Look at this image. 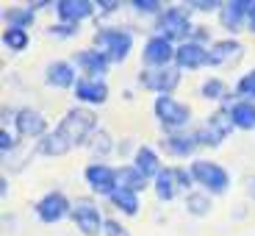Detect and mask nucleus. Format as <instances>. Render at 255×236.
<instances>
[{"label": "nucleus", "instance_id": "obj_1", "mask_svg": "<svg viewBox=\"0 0 255 236\" xmlns=\"http://www.w3.org/2000/svg\"><path fill=\"white\" fill-rule=\"evenodd\" d=\"M92 47H97L111 64H125L136 47V33L130 25L97 22L92 33Z\"/></svg>", "mask_w": 255, "mask_h": 236}, {"label": "nucleus", "instance_id": "obj_2", "mask_svg": "<svg viewBox=\"0 0 255 236\" xmlns=\"http://www.w3.org/2000/svg\"><path fill=\"white\" fill-rule=\"evenodd\" d=\"M100 120H97V111L95 109H83V106H72L61 114V120L56 122V131L72 150L78 147H86L89 139L100 131Z\"/></svg>", "mask_w": 255, "mask_h": 236}, {"label": "nucleus", "instance_id": "obj_3", "mask_svg": "<svg viewBox=\"0 0 255 236\" xmlns=\"http://www.w3.org/2000/svg\"><path fill=\"white\" fill-rule=\"evenodd\" d=\"M153 117L161 134H175V131H189L194 128V111L186 100L175 95H158L153 97Z\"/></svg>", "mask_w": 255, "mask_h": 236}, {"label": "nucleus", "instance_id": "obj_4", "mask_svg": "<svg viewBox=\"0 0 255 236\" xmlns=\"http://www.w3.org/2000/svg\"><path fill=\"white\" fill-rule=\"evenodd\" d=\"M194 25H197V22H194V14L189 11V6H186V3H175V6H166L164 11L153 19V33L169 39L175 45H183V42L191 39Z\"/></svg>", "mask_w": 255, "mask_h": 236}, {"label": "nucleus", "instance_id": "obj_5", "mask_svg": "<svg viewBox=\"0 0 255 236\" xmlns=\"http://www.w3.org/2000/svg\"><path fill=\"white\" fill-rule=\"evenodd\" d=\"M189 170H191V175H194L197 189L208 192L211 198H222V195H228L230 184H233V178H230L228 170H225L219 161L205 159V156H197L194 161H189Z\"/></svg>", "mask_w": 255, "mask_h": 236}, {"label": "nucleus", "instance_id": "obj_6", "mask_svg": "<svg viewBox=\"0 0 255 236\" xmlns=\"http://www.w3.org/2000/svg\"><path fill=\"white\" fill-rule=\"evenodd\" d=\"M191 131H194V136L200 142V150H217V147L225 145V139L236 128H233V120H230V111L225 106H217L211 114H205L203 122H197V125L191 128Z\"/></svg>", "mask_w": 255, "mask_h": 236}, {"label": "nucleus", "instance_id": "obj_7", "mask_svg": "<svg viewBox=\"0 0 255 236\" xmlns=\"http://www.w3.org/2000/svg\"><path fill=\"white\" fill-rule=\"evenodd\" d=\"M70 220H72V225H75V231L81 236H103V228H106L103 206L97 203V198H92V195L72 198Z\"/></svg>", "mask_w": 255, "mask_h": 236}, {"label": "nucleus", "instance_id": "obj_8", "mask_svg": "<svg viewBox=\"0 0 255 236\" xmlns=\"http://www.w3.org/2000/svg\"><path fill=\"white\" fill-rule=\"evenodd\" d=\"M83 184L92 192V198H106L109 200L117 189H120V181H117V167L106 164V161H89L83 167Z\"/></svg>", "mask_w": 255, "mask_h": 236}, {"label": "nucleus", "instance_id": "obj_9", "mask_svg": "<svg viewBox=\"0 0 255 236\" xmlns=\"http://www.w3.org/2000/svg\"><path fill=\"white\" fill-rule=\"evenodd\" d=\"M136 83H139L144 92H153L155 97L158 95H175L180 83H183V72L178 67H161V70H147L141 67L139 75H136Z\"/></svg>", "mask_w": 255, "mask_h": 236}, {"label": "nucleus", "instance_id": "obj_10", "mask_svg": "<svg viewBox=\"0 0 255 236\" xmlns=\"http://www.w3.org/2000/svg\"><path fill=\"white\" fill-rule=\"evenodd\" d=\"M33 214L39 223L45 225H56L61 220H67L72 214V198H67L61 189H50L33 203Z\"/></svg>", "mask_w": 255, "mask_h": 236}, {"label": "nucleus", "instance_id": "obj_11", "mask_svg": "<svg viewBox=\"0 0 255 236\" xmlns=\"http://www.w3.org/2000/svg\"><path fill=\"white\" fill-rule=\"evenodd\" d=\"M253 6H255V0H225L217 14V22L225 31V36L236 39V33L247 31V19H250Z\"/></svg>", "mask_w": 255, "mask_h": 236}, {"label": "nucleus", "instance_id": "obj_12", "mask_svg": "<svg viewBox=\"0 0 255 236\" xmlns=\"http://www.w3.org/2000/svg\"><path fill=\"white\" fill-rule=\"evenodd\" d=\"M158 150L169 159H178V161H194L200 153V142L194 136V131H175V134H161L158 139Z\"/></svg>", "mask_w": 255, "mask_h": 236}, {"label": "nucleus", "instance_id": "obj_13", "mask_svg": "<svg viewBox=\"0 0 255 236\" xmlns=\"http://www.w3.org/2000/svg\"><path fill=\"white\" fill-rule=\"evenodd\" d=\"M175 50H178L175 42L158 36V33H150V36L144 39V45H141V67H147V70L172 67L175 64Z\"/></svg>", "mask_w": 255, "mask_h": 236}, {"label": "nucleus", "instance_id": "obj_14", "mask_svg": "<svg viewBox=\"0 0 255 236\" xmlns=\"http://www.w3.org/2000/svg\"><path fill=\"white\" fill-rule=\"evenodd\" d=\"M53 128L47 125V117L45 111L33 109V106H19L17 109V117H14V134L19 136V139H45L47 134H50Z\"/></svg>", "mask_w": 255, "mask_h": 236}, {"label": "nucleus", "instance_id": "obj_15", "mask_svg": "<svg viewBox=\"0 0 255 236\" xmlns=\"http://www.w3.org/2000/svg\"><path fill=\"white\" fill-rule=\"evenodd\" d=\"M78 78H81V72H78V67L72 64V58H53L45 67V72H42L45 86L58 89V92H72Z\"/></svg>", "mask_w": 255, "mask_h": 236}, {"label": "nucleus", "instance_id": "obj_16", "mask_svg": "<svg viewBox=\"0 0 255 236\" xmlns=\"http://www.w3.org/2000/svg\"><path fill=\"white\" fill-rule=\"evenodd\" d=\"M244 53H247L244 42H239V39H233V36H222L208 47L211 67H214V70H233V67H239Z\"/></svg>", "mask_w": 255, "mask_h": 236}, {"label": "nucleus", "instance_id": "obj_17", "mask_svg": "<svg viewBox=\"0 0 255 236\" xmlns=\"http://www.w3.org/2000/svg\"><path fill=\"white\" fill-rule=\"evenodd\" d=\"M72 64L78 67V72H81L83 78H97V81H106V75H109V70L114 67V64L109 61V58L103 56L97 47H81V50L72 53Z\"/></svg>", "mask_w": 255, "mask_h": 236}, {"label": "nucleus", "instance_id": "obj_18", "mask_svg": "<svg viewBox=\"0 0 255 236\" xmlns=\"http://www.w3.org/2000/svg\"><path fill=\"white\" fill-rule=\"evenodd\" d=\"M72 97H75L78 106L83 109H97V106H106L111 97V89L106 81H97V78H78L75 89H72Z\"/></svg>", "mask_w": 255, "mask_h": 236}, {"label": "nucleus", "instance_id": "obj_19", "mask_svg": "<svg viewBox=\"0 0 255 236\" xmlns=\"http://www.w3.org/2000/svg\"><path fill=\"white\" fill-rule=\"evenodd\" d=\"M175 67L180 72H200V70H208L211 67V56H208V47L197 45V42H183L178 45L175 50Z\"/></svg>", "mask_w": 255, "mask_h": 236}, {"label": "nucleus", "instance_id": "obj_20", "mask_svg": "<svg viewBox=\"0 0 255 236\" xmlns=\"http://www.w3.org/2000/svg\"><path fill=\"white\" fill-rule=\"evenodd\" d=\"M56 11L58 22H72V25H81L86 19L97 17V3L95 0H56Z\"/></svg>", "mask_w": 255, "mask_h": 236}, {"label": "nucleus", "instance_id": "obj_21", "mask_svg": "<svg viewBox=\"0 0 255 236\" xmlns=\"http://www.w3.org/2000/svg\"><path fill=\"white\" fill-rule=\"evenodd\" d=\"M197 95L203 97V100L208 103H217V106H225V109H230L233 103H236V92L228 86V81L219 75H205L203 81H200L197 86Z\"/></svg>", "mask_w": 255, "mask_h": 236}, {"label": "nucleus", "instance_id": "obj_22", "mask_svg": "<svg viewBox=\"0 0 255 236\" xmlns=\"http://www.w3.org/2000/svg\"><path fill=\"white\" fill-rule=\"evenodd\" d=\"M130 164H133L136 170H139V173L150 181V184H153V178L166 167L164 161H161V150H158V147L144 145V142L139 145V150H136V156L130 159Z\"/></svg>", "mask_w": 255, "mask_h": 236}, {"label": "nucleus", "instance_id": "obj_23", "mask_svg": "<svg viewBox=\"0 0 255 236\" xmlns=\"http://www.w3.org/2000/svg\"><path fill=\"white\" fill-rule=\"evenodd\" d=\"M153 195L158 203H172L175 198L180 195V186H178V178H175V167L166 164L158 175L153 178Z\"/></svg>", "mask_w": 255, "mask_h": 236}, {"label": "nucleus", "instance_id": "obj_24", "mask_svg": "<svg viewBox=\"0 0 255 236\" xmlns=\"http://www.w3.org/2000/svg\"><path fill=\"white\" fill-rule=\"evenodd\" d=\"M109 206L122 217H139L141 214V195L130 189H117L109 198Z\"/></svg>", "mask_w": 255, "mask_h": 236}, {"label": "nucleus", "instance_id": "obj_25", "mask_svg": "<svg viewBox=\"0 0 255 236\" xmlns=\"http://www.w3.org/2000/svg\"><path fill=\"white\" fill-rule=\"evenodd\" d=\"M33 25H36V11H33L28 3L3 8V28H19V31H28V28H33Z\"/></svg>", "mask_w": 255, "mask_h": 236}, {"label": "nucleus", "instance_id": "obj_26", "mask_svg": "<svg viewBox=\"0 0 255 236\" xmlns=\"http://www.w3.org/2000/svg\"><path fill=\"white\" fill-rule=\"evenodd\" d=\"M230 120H233V128L236 131H244V134H253L255 131V103L253 100H239L230 106Z\"/></svg>", "mask_w": 255, "mask_h": 236}, {"label": "nucleus", "instance_id": "obj_27", "mask_svg": "<svg viewBox=\"0 0 255 236\" xmlns=\"http://www.w3.org/2000/svg\"><path fill=\"white\" fill-rule=\"evenodd\" d=\"M117 181H120V189H130V192H139V195H144L147 186H153L133 164H130V161H125V164L117 167Z\"/></svg>", "mask_w": 255, "mask_h": 236}, {"label": "nucleus", "instance_id": "obj_28", "mask_svg": "<svg viewBox=\"0 0 255 236\" xmlns=\"http://www.w3.org/2000/svg\"><path fill=\"white\" fill-rule=\"evenodd\" d=\"M183 209H186V214L203 220V217H208L211 209H214V198L203 189H191L189 195H183Z\"/></svg>", "mask_w": 255, "mask_h": 236}, {"label": "nucleus", "instance_id": "obj_29", "mask_svg": "<svg viewBox=\"0 0 255 236\" xmlns=\"http://www.w3.org/2000/svg\"><path fill=\"white\" fill-rule=\"evenodd\" d=\"M86 150H89L92 161H103L106 156L117 153V139L111 136V131H106V128H100L95 136L89 139V145H86Z\"/></svg>", "mask_w": 255, "mask_h": 236}, {"label": "nucleus", "instance_id": "obj_30", "mask_svg": "<svg viewBox=\"0 0 255 236\" xmlns=\"http://www.w3.org/2000/svg\"><path fill=\"white\" fill-rule=\"evenodd\" d=\"M33 147H36V153H39V156H47V159H61V156L72 153V147L67 145L61 136H58L56 128H53V131L45 136V139H39Z\"/></svg>", "mask_w": 255, "mask_h": 236}, {"label": "nucleus", "instance_id": "obj_31", "mask_svg": "<svg viewBox=\"0 0 255 236\" xmlns=\"http://www.w3.org/2000/svg\"><path fill=\"white\" fill-rule=\"evenodd\" d=\"M3 47L8 53H25L31 45V31H19V28H3V36H0Z\"/></svg>", "mask_w": 255, "mask_h": 236}, {"label": "nucleus", "instance_id": "obj_32", "mask_svg": "<svg viewBox=\"0 0 255 236\" xmlns=\"http://www.w3.org/2000/svg\"><path fill=\"white\" fill-rule=\"evenodd\" d=\"M233 92H236L239 100H253L255 103V64L250 67L247 72H242V75H239Z\"/></svg>", "mask_w": 255, "mask_h": 236}, {"label": "nucleus", "instance_id": "obj_33", "mask_svg": "<svg viewBox=\"0 0 255 236\" xmlns=\"http://www.w3.org/2000/svg\"><path fill=\"white\" fill-rule=\"evenodd\" d=\"M125 6L130 8L136 17H150V19H155L166 8L161 0H130V3H125Z\"/></svg>", "mask_w": 255, "mask_h": 236}, {"label": "nucleus", "instance_id": "obj_34", "mask_svg": "<svg viewBox=\"0 0 255 236\" xmlns=\"http://www.w3.org/2000/svg\"><path fill=\"white\" fill-rule=\"evenodd\" d=\"M45 33L50 39H61V42H67V39H75L78 33H81V25H72V22H50V25L45 28Z\"/></svg>", "mask_w": 255, "mask_h": 236}, {"label": "nucleus", "instance_id": "obj_35", "mask_svg": "<svg viewBox=\"0 0 255 236\" xmlns=\"http://www.w3.org/2000/svg\"><path fill=\"white\" fill-rule=\"evenodd\" d=\"M225 0H186V6H189L191 14H203V17H217L219 8H222Z\"/></svg>", "mask_w": 255, "mask_h": 236}, {"label": "nucleus", "instance_id": "obj_36", "mask_svg": "<svg viewBox=\"0 0 255 236\" xmlns=\"http://www.w3.org/2000/svg\"><path fill=\"white\" fill-rule=\"evenodd\" d=\"M17 150H19V136L8 128H0V156H3V161L11 159Z\"/></svg>", "mask_w": 255, "mask_h": 236}, {"label": "nucleus", "instance_id": "obj_37", "mask_svg": "<svg viewBox=\"0 0 255 236\" xmlns=\"http://www.w3.org/2000/svg\"><path fill=\"white\" fill-rule=\"evenodd\" d=\"M175 167V178H178V186L183 195H189L191 189H197V184H194V175H191V170L186 164H172Z\"/></svg>", "mask_w": 255, "mask_h": 236}, {"label": "nucleus", "instance_id": "obj_38", "mask_svg": "<svg viewBox=\"0 0 255 236\" xmlns=\"http://www.w3.org/2000/svg\"><path fill=\"white\" fill-rule=\"evenodd\" d=\"M103 236H133L130 228L122 223L120 217H106V228H103Z\"/></svg>", "mask_w": 255, "mask_h": 236}, {"label": "nucleus", "instance_id": "obj_39", "mask_svg": "<svg viewBox=\"0 0 255 236\" xmlns=\"http://www.w3.org/2000/svg\"><path fill=\"white\" fill-rule=\"evenodd\" d=\"M136 150H139V142L133 139V136H125V139H120L117 142V156H120V159H133L136 156Z\"/></svg>", "mask_w": 255, "mask_h": 236}, {"label": "nucleus", "instance_id": "obj_40", "mask_svg": "<svg viewBox=\"0 0 255 236\" xmlns=\"http://www.w3.org/2000/svg\"><path fill=\"white\" fill-rule=\"evenodd\" d=\"M95 3H97V19L114 17V14H120V8H122L120 0H95Z\"/></svg>", "mask_w": 255, "mask_h": 236}, {"label": "nucleus", "instance_id": "obj_41", "mask_svg": "<svg viewBox=\"0 0 255 236\" xmlns=\"http://www.w3.org/2000/svg\"><path fill=\"white\" fill-rule=\"evenodd\" d=\"M28 6H31L33 11L39 14V11H45V8H53V6H56V3H53V0H31Z\"/></svg>", "mask_w": 255, "mask_h": 236}, {"label": "nucleus", "instance_id": "obj_42", "mask_svg": "<svg viewBox=\"0 0 255 236\" xmlns=\"http://www.w3.org/2000/svg\"><path fill=\"white\" fill-rule=\"evenodd\" d=\"M244 195H247L250 200H255V173L247 175V181H244Z\"/></svg>", "mask_w": 255, "mask_h": 236}, {"label": "nucleus", "instance_id": "obj_43", "mask_svg": "<svg viewBox=\"0 0 255 236\" xmlns=\"http://www.w3.org/2000/svg\"><path fill=\"white\" fill-rule=\"evenodd\" d=\"M8 189H11V186H8V178L3 175V178H0V198H3V200L8 198Z\"/></svg>", "mask_w": 255, "mask_h": 236}, {"label": "nucleus", "instance_id": "obj_44", "mask_svg": "<svg viewBox=\"0 0 255 236\" xmlns=\"http://www.w3.org/2000/svg\"><path fill=\"white\" fill-rule=\"evenodd\" d=\"M247 33H250V36H255V6H253V11H250V19H247Z\"/></svg>", "mask_w": 255, "mask_h": 236}, {"label": "nucleus", "instance_id": "obj_45", "mask_svg": "<svg viewBox=\"0 0 255 236\" xmlns=\"http://www.w3.org/2000/svg\"><path fill=\"white\" fill-rule=\"evenodd\" d=\"M122 97H125V100L130 103V100H133V89H125V92H122Z\"/></svg>", "mask_w": 255, "mask_h": 236}]
</instances>
